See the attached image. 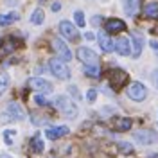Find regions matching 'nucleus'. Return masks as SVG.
Returning <instances> with one entry per match:
<instances>
[{
  "label": "nucleus",
  "mask_w": 158,
  "mask_h": 158,
  "mask_svg": "<svg viewBox=\"0 0 158 158\" xmlns=\"http://www.w3.org/2000/svg\"><path fill=\"white\" fill-rule=\"evenodd\" d=\"M43 20H45V13L41 9H34V13L31 15V23L40 25V23H43Z\"/></svg>",
  "instance_id": "20"
},
{
  "label": "nucleus",
  "mask_w": 158,
  "mask_h": 158,
  "mask_svg": "<svg viewBox=\"0 0 158 158\" xmlns=\"http://www.w3.org/2000/svg\"><path fill=\"white\" fill-rule=\"evenodd\" d=\"M131 41H133V58H138L140 52H142V38H140V34L133 32L131 34Z\"/></svg>",
  "instance_id": "18"
},
{
  "label": "nucleus",
  "mask_w": 158,
  "mask_h": 158,
  "mask_svg": "<svg viewBox=\"0 0 158 158\" xmlns=\"http://www.w3.org/2000/svg\"><path fill=\"white\" fill-rule=\"evenodd\" d=\"M113 49L117 50L120 56H129L131 47H129V38H117L113 43Z\"/></svg>",
  "instance_id": "12"
},
{
  "label": "nucleus",
  "mask_w": 158,
  "mask_h": 158,
  "mask_svg": "<svg viewBox=\"0 0 158 158\" xmlns=\"http://www.w3.org/2000/svg\"><path fill=\"white\" fill-rule=\"evenodd\" d=\"M59 32H61V34H63L67 40H70V41H77V40H79L77 29L74 27V23H70L69 20L59 22Z\"/></svg>",
  "instance_id": "7"
},
{
  "label": "nucleus",
  "mask_w": 158,
  "mask_h": 158,
  "mask_svg": "<svg viewBox=\"0 0 158 158\" xmlns=\"http://www.w3.org/2000/svg\"><path fill=\"white\" fill-rule=\"evenodd\" d=\"M54 106H56L65 117H69V118L77 117V106H76L67 95H58V97L54 99Z\"/></svg>",
  "instance_id": "1"
},
{
  "label": "nucleus",
  "mask_w": 158,
  "mask_h": 158,
  "mask_svg": "<svg viewBox=\"0 0 158 158\" xmlns=\"http://www.w3.org/2000/svg\"><path fill=\"white\" fill-rule=\"evenodd\" d=\"M99 22H102V18H101V16H94V18H92V23H94V25H101Z\"/></svg>",
  "instance_id": "28"
},
{
  "label": "nucleus",
  "mask_w": 158,
  "mask_h": 158,
  "mask_svg": "<svg viewBox=\"0 0 158 158\" xmlns=\"http://www.w3.org/2000/svg\"><path fill=\"white\" fill-rule=\"evenodd\" d=\"M6 117H9V120H22L25 117V111L18 102H9L6 108Z\"/></svg>",
  "instance_id": "9"
},
{
  "label": "nucleus",
  "mask_w": 158,
  "mask_h": 158,
  "mask_svg": "<svg viewBox=\"0 0 158 158\" xmlns=\"http://www.w3.org/2000/svg\"><path fill=\"white\" fill-rule=\"evenodd\" d=\"M97 38H99V45H101V49L104 50V52H111L113 50V41H111V38L106 32H101Z\"/></svg>",
  "instance_id": "15"
},
{
  "label": "nucleus",
  "mask_w": 158,
  "mask_h": 158,
  "mask_svg": "<svg viewBox=\"0 0 158 158\" xmlns=\"http://www.w3.org/2000/svg\"><path fill=\"white\" fill-rule=\"evenodd\" d=\"M144 15L148 18H156L158 16V2L156 0H149L148 4L144 6Z\"/></svg>",
  "instance_id": "16"
},
{
  "label": "nucleus",
  "mask_w": 158,
  "mask_h": 158,
  "mask_svg": "<svg viewBox=\"0 0 158 158\" xmlns=\"http://www.w3.org/2000/svg\"><path fill=\"white\" fill-rule=\"evenodd\" d=\"M74 20H76V23H77L79 27L86 25V22H85V15H83L81 11H76V13H74Z\"/></svg>",
  "instance_id": "24"
},
{
  "label": "nucleus",
  "mask_w": 158,
  "mask_h": 158,
  "mask_svg": "<svg viewBox=\"0 0 158 158\" xmlns=\"http://www.w3.org/2000/svg\"><path fill=\"white\" fill-rule=\"evenodd\" d=\"M153 81H155V86L158 88V70H155V72H153Z\"/></svg>",
  "instance_id": "29"
},
{
  "label": "nucleus",
  "mask_w": 158,
  "mask_h": 158,
  "mask_svg": "<svg viewBox=\"0 0 158 158\" xmlns=\"http://www.w3.org/2000/svg\"><path fill=\"white\" fill-rule=\"evenodd\" d=\"M0 158H11V156H7V155H0Z\"/></svg>",
  "instance_id": "34"
},
{
  "label": "nucleus",
  "mask_w": 158,
  "mask_h": 158,
  "mask_svg": "<svg viewBox=\"0 0 158 158\" xmlns=\"http://www.w3.org/2000/svg\"><path fill=\"white\" fill-rule=\"evenodd\" d=\"M85 38H86V40H94V34H92V32H86V34H85Z\"/></svg>",
  "instance_id": "32"
},
{
  "label": "nucleus",
  "mask_w": 158,
  "mask_h": 158,
  "mask_svg": "<svg viewBox=\"0 0 158 158\" xmlns=\"http://www.w3.org/2000/svg\"><path fill=\"white\" fill-rule=\"evenodd\" d=\"M7 86H9V79H7V76H0V94H4V92L7 90Z\"/></svg>",
  "instance_id": "25"
},
{
  "label": "nucleus",
  "mask_w": 158,
  "mask_h": 158,
  "mask_svg": "<svg viewBox=\"0 0 158 158\" xmlns=\"http://www.w3.org/2000/svg\"><path fill=\"white\" fill-rule=\"evenodd\" d=\"M95 97H97V92L92 88V90H88V94H86V99H88L90 102H94L95 101Z\"/></svg>",
  "instance_id": "27"
},
{
  "label": "nucleus",
  "mask_w": 158,
  "mask_h": 158,
  "mask_svg": "<svg viewBox=\"0 0 158 158\" xmlns=\"http://www.w3.org/2000/svg\"><path fill=\"white\" fill-rule=\"evenodd\" d=\"M113 128L117 131H128L131 128V120L124 118V117H117V118H113Z\"/></svg>",
  "instance_id": "17"
},
{
  "label": "nucleus",
  "mask_w": 158,
  "mask_h": 158,
  "mask_svg": "<svg viewBox=\"0 0 158 158\" xmlns=\"http://www.w3.org/2000/svg\"><path fill=\"white\" fill-rule=\"evenodd\" d=\"M34 102H36V104H40V106H45V104H47V99L38 94V95H34Z\"/></svg>",
  "instance_id": "26"
},
{
  "label": "nucleus",
  "mask_w": 158,
  "mask_h": 158,
  "mask_svg": "<svg viewBox=\"0 0 158 158\" xmlns=\"http://www.w3.org/2000/svg\"><path fill=\"white\" fill-rule=\"evenodd\" d=\"M77 58L85 63V65H99V58L97 54L92 49H86V47H81L77 50Z\"/></svg>",
  "instance_id": "8"
},
{
  "label": "nucleus",
  "mask_w": 158,
  "mask_h": 158,
  "mask_svg": "<svg viewBox=\"0 0 158 158\" xmlns=\"http://www.w3.org/2000/svg\"><path fill=\"white\" fill-rule=\"evenodd\" d=\"M85 74L88 77H99L101 76V67L99 65H86L85 67Z\"/></svg>",
  "instance_id": "21"
},
{
  "label": "nucleus",
  "mask_w": 158,
  "mask_h": 158,
  "mask_svg": "<svg viewBox=\"0 0 158 158\" xmlns=\"http://www.w3.org/2000/svg\"><path fill=\"white\" fill-rule=\"evenodd\" d=\"M29 86H31L32 90L43 92V94H50V92H52V85H50L49 81L41 79V77H32V79H29Z\"/></svg>",
  "instance_id": "10"
},
{
  "label": "nucleus",
  "mask_w": 158,
  "mask_h": 158,
  "mask_svg": "<svg viewBox=\"0 0 158 158\" xmlns=\"http://www.w3.org/2000/svg\"><path fill=\"white\" fill-rule=\"evenodd\" d=\"M108 81H110V85H111L113 88L118 90L120 86H124V83L128 81V74H126L124 70H120V69H113V70H110Z\"/></svg>",
  "instance_id": "5"
},
{
  "label": "nucleus",
  "mask_w": 158,
  "mask_h": 158,
  "mask_svg": "<svg viewBox=\"0 0 158 158\" xmlns=\"http://www.w3.org/2000/svg\"><path fill=\"white\" fill-rule=\"evenodd\" d=\"M133 138L142 146H149V144H155L158 140V133L151 131V129H138L133 133Z\"/></svg>",
  "instance_id": "4"
},
{
  "label": "nucleus",
  "mask_w": 158,
  "mask_h": 158,
  "mask_svg": "<svg viewBox=\"0 0 158 158\" xmlns=\"http://www.w3.org/2000/svg\"><path fill=\"white\" fill-rule=\"evenodd\" d=\"M151 158H158V156H151Z\"/></svg>",
  "instance_id": "35"
},
{
  "label": "nucleus",
  "mask_w": 158,
  "mask_h": 158,
  "mask_svg": "<svg viewBox=\"0 0 158 158\" xmlns=\"http://www.w3.org/2000/svg\"><path fill=\"white\" fill-rule=\"evenodd\" d=\"M140 9V0H124V11L128 16H135Z\"/></svg>",
  "instance_id": "14"
},
{
  "label": "nucleus",
  "mask_w": 158,
  "mask_h": 158,
  "mask_svg": "<svg viewBox=\"0 0 158 158\" xmlns=\"http://www.w3.org/2000/svg\"><path fill=\"white\" fill-rule=\"evenodd\" d=\"M146 95H148V90H146V86L142 85V83H131L128 86V97L133 99V101H144L146 99Z\"/></svg>",
  "instance_id": "6"
},
{
  "label": "nucleus",
  "mask_w": 158,
  "mask_h": 158,
  "mask_svg": "<svg viewBox=\"0 0 158 158\" xmlns=\"http://www.w3.org/2000/svg\"><path fill=\"white\" fill-rule=\"evenodd\" d=\"M118 149H120L124 155H131V153H133V146L128 144V142H118Z\"/></svg>",
  "instance_id": "23"
},
{
  "label": "nucleus",
  "mask_w": 158,
  "mask_h": 158,
  "mask_svg": "<svg viewBox=\"0 0 158 158\" xmlns=\"http://www.w3.org/2000/svg\"><path fill=\"white\" fill-rule=\"evenodd\" d=\"M153 32H155V34H158V27H155V29H153Z\"/></svg>",
  "instance_id": "33"
},
{
  "label": "nucleus",
  "mask_w": 158,
  "mask_h": 158,
  "mask_svg": "<svg viewBox=\"0 0 158 158\" xmlns=\"http://www.w3.org/2000/svg\"><path fill=\"white\" fill-rule=\"evenodd\" d=\"M126 29V23L122 22V20H117V18H111L106 22V31H108L110 34H117V32H122V31Z\"/></svg>",
  "instance_id": "13"
},
{
  "label": "nucleus",
  "mask_w": 158,
  "mask_h": 158,
  "mask_svg": "<svg viewBox=\"0 0 158 158\" xmlns=\"http://www.w3.org/2000/svg\"><path fill=\"white\" fill-rule=\"evenodd\" d=\"M20 18L18 13H7V15H0V25H9L13 22H16Z\"/></svg>",
  "instance_id": "19"
},
{
  "label": "nucleus",
  "mask_w": 158,
  "mask_h": 158,
  "mask_svg": "<svg viewBox=\"0 0 158 158\" xmlns=\"http://www.w3.org/2000/svg\"><path fill=\"white\" fill-rule=\"evenodd\" d=\"M156 54H158V52H156Z\"/></svg>",
  "instance_id": "36"
},
{
  "label": "nucleus",
  "mask_w": 158,
  "mask_h": 158,
  "mask_svg": "<svg viewBox=\"0 0 158 158\" xmlns=\"http://www.w3.org/2000/svg\"><path fill=\"white\" fill-rule=\"evenodd\" d=\"M151 47H153L155 50H158V41H156V40H153V41H151Z\"/></svg>",
  "instance_id": "31"
},
{
  "label": "nucleus",
  "mask_w": 158,
  "mask_h": 158,
  "mask_svg": "<svg viewBox=\"0 0 158 158\" xmlns=\"http://www.w3.org/2000/svg\"><path fill=\"white\" fill-rule=\"evenodd\" d=\"M49 67H50V72H52L58 79H69L70 77L69 67L65 65V61H61L59 58H52V59H50Z\"/></svg>",
  "instance_id": "2"
},
{
  "label": "nucleus",
  "mask_w": 158,
  "mask_h": 158,
  "mask_svg": "<svg viewBox=\"0 0 158 158\" xmlns=\"http://www.w3.org/2000/svg\"><path fill=\"white\" fill-rule=\"evenodd\" d=\"M69 135V128L67 126H52V128L45 129V137L50 138V140H56V138H61Z\"/></svg>",
  "instance_id": "11"
},
{
  "label": "nucleus",
  "mask_w": 158,
  "mask_h": 158,
  "mask_svg": "<svg viewBox=\"0 0 158 158\" xmlns=\"http://www.w3.org/2000/svg\"><path fill=\"white\" fill-rule=\"evenodd\" d=\"M50 43H52V49H54V52L58 54V58L61 61H70L72 59V52H70V49L67 47V43L61 38H52Z\"/></svg>",
  "instance_id": "3"
},
{
  "label": "nucleus",
  "mask_w": 158,
  "mask_h": 158,
  "mask_svg": "<svg viewBox=\"0 0 158 158\" xmlns=\"http://www.w3.org/2000/svg\"><path fill=\"white\" fill-rule=\"evenodd\" d=\"M59 9H61V4H59V2H54V4H52V11H56V13H58Z\"/></svg>",
  "instance_id": "30"
},
{
  "label": "nucleus",
  "mask_w": 158,
  "mask_h": 158,
  "mask_svg": "<svg viewBox=\"0 0 158 158\" xmlns=\"http://www.w3.org/2000/svg\"><path fill=\"white\" fill-rule=\"evenodd\" d=\"M31 149H32L34 153H41V151H43V140L40 137H34L31 140Z\"/></svg>",
  "instance_id": "22"
}]
</instances>
